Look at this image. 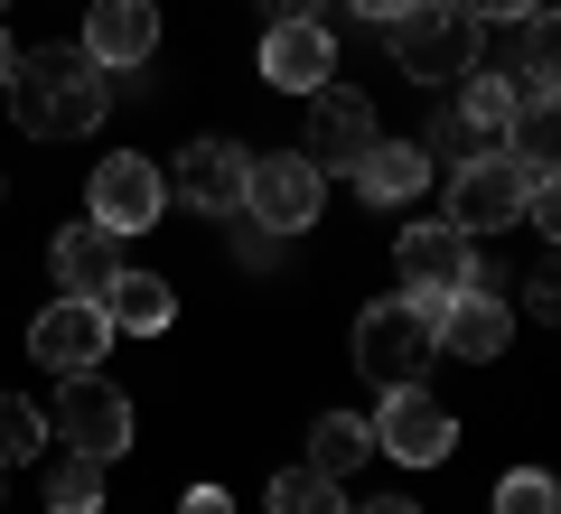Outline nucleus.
<instances>
[{"label":"nucleus","mask_w":561,"mask_h":514,"mask_svg":"<svg viewBox=\"0 0 561 514\" xmlns=\"http://www.w3.org/2000/svg\"><path fill=\"white\" fill-rule=\"evenodd\" d=\"M0 94H10V122L28 140H84L103 122V103H113V84H103V66L84 47H28Z\"/></svg>","instance_id":"obj_1"},{"label":"nucleus","mask_w":561,"mask_h":514,"mask_svg":"<svg viewBox=\"0 0 561 514\" xmlns=\"http://www.w3.org/2000/svg\"><path fill=\"white\" fill-rule=\"evenodd\" d=\"M383 38H393V66L412 84H459L468 66H478V47H486V28L468 20L459 0H402L393 10V28H383Z\"/></svg>","instance_id":"obj_2"},{"label":"nucleus","mask_w":561,"mask_h":514,"mask_svg":"<svg viewBox=\"0 0 561 514\" xmlns=\"http://www.w3.org/2000/svg\"><path fill=\"white\" fill-rule=\"evenodd\" d=\"M393 262H402V299H412V309H431V318H440L459 290H496V262H486L459 225H412Z\"/></svg>","instance_id":"obj_3"},{"label":"nucleus","mask_w":561,"mask_h":514,"mask_svg":"<svg viewBox=\"0 0 561 514\" xmlns=\"http://www.w3.org/2000/svg\"><path fill=\"white\" fill-rule=\"evenodd\" d=\"M319 197H328V179L309 169V150H262L243 169V225H262V235H309Z\"/></svg>","instance_id":"obj_4"},{"label":"nucleus","mask_w":561,"mask_h":514,"mask_svg":"<svg viewBox=\"0 0 561 514\" xmlns=\"http://www.w3.org/2000/svg\"><path fill=\"white\" fill-rule=\"evenodd\" d=\"M375 431L383 458H402V468H440L449 439H459V421H449V402L431 393V384H383V412L365 421Z\"/></svg>","instance_id":"obj_5"},{"label":"nucleus","mask_w":561,"mask_h":514,"mask_svg":"<svg viewBox=\"0 0 561 514\" xmlns=\"http://www.w3.org/2000/svg\"><path fill=\"white\" fill-rule=\"evenodd\" d=\"M431 309H412V299H375V309L356 318V375L375 384H412L421 365H431Z\"/></svg>","instance_id":"obj_6"},{"label":"nucleus","mask_w":561,"mask_h":514,"mask_svg":"<svg viewBox=\"0 0 561 514\" xmlns=\"http://www.w3.org/2000/svg\"><path fill=\"white\" fill-rule=\"evenodd\" d=\"M84 216H94V225H113V235H150V225L169 216V179H160V169H150L140 150H113V159H94Z\"/></svg>","instance_id":"obj_7"},{"label":"nucleus","mask_w":561,"mask_h":514,"mask_svg":"<svg viewBox=\"0 0 561 514\" xmlns=\"http://www.w3.org/2000/svg\"><path fill=\"white\" fill-rule=\"evenodd\" d=\"M524 197H534V179H524L505 150H478L459 159V179H449V225L459 235H496V225H524Z\"/></svg>","instance_id":"obj_8"},{"label":"nucleus","mask_w":561,"mask_h":514,"mask_svg":"<svg viewBox=\"0 0 561 514\" xmlns=\"http://www.w3.org/2000/svg\"><path fill=\"white\" fill-rule=\"evenodd\" d=\"M103 346H113L103 299H47V309L28 318V356H38L47 375H103Z\"/></svg>","instance_id":"obj_9"},{"label":"nucleus","mask_w":561,"mask_h":514,"mask_svg":"<svg viewBox=\"0 0 561 514\" xmlns=\"http://www.w3.org/2000/svg\"><path fill=\"white\" fill-rule=\"evenodd\" d=\"M57 439L113 468V458L131 449V402H122L103 375H66V384H57Z\"/></svg>","instance_id":"obj_10"},{"label":"nucleus","mask_w":561,"mask_h":514,"mask_svg":"<svg viewBox=\"0 0 561 514\" xmlns=\"http://www.w3.org/2000/svg\"><path fill=\"white\" fill-rule=\"evenodd\" d=\"M375 103L365 94H346V84H319V94H309V169H346V179H356V159L375 150Z\"/></svg>","instance_id":"obj_11"},{"label":"nucleus","mask_w":561,"mask_h":514,"mask_svg":"<svg viewBox=\"0 0 561 514\" xmlns=\"http://www.w3.org/2000/svg\"><path fill=\"white\" fill-rule=\"evenodd\" d=\"M262 76H272L280 94H319V84L337 76V28H319V20H272V28H262Z\"/></svg>","instance_id":"obj_12"},{"label":"nucleus","mask_w":561,"mask_h":514,"mask_svg":"<svg viewBox=\"0 0 561 514\" xmlns=\"http://www.w3.org/2000/svg\"><path fill=\"white\" fill-rule=\"evenodd\" d=\"M76 47L103 76H113V66H150V47H160V0H94Z\"/></svg>","instance_id":"obj_13"},{"label":"nucleus","mask_w":561,"mask_h":514,"mask_svg":"<svg viewBox=\"0 0 561 514\" xmlns=\"http://www.w3.org/2000/svg\"><path fill=\"white\" fill-rule=\"evenodd\" d=\"M243 169L253 159L234 150V140H187L179 150V206H197V216H243Z\"/></svg>","instance_id":"obj_14"},{"label":"nucleus","mask_w":561,"mask_h":514,"mask_svg":"<svg viewBox=\"0 0 561 514\" xmlns=\"http://www.w3.org/2000/svg\"><path fill=\"white\" fill-rule=\"evenodd\" d=\"M431 336H440L459 365H486V356H505V336H515V309H505L496 290H459L440 318H431Z\"/></svg>","instance_id":"obj_15"},{"label":"nucleus","mask_w":561,"mask_h":514,"mask_svg":"<svg viewBox=\"0 0 561 514\" xmlns=\"http://www.w3.org/2000/svg\"><path fill=\"white\" fill-rule=\"evenodd\" d=\"M47 272H57L66 299H103V290H113V272H122V235H113V225H94V216L66 225L57 253H47Z\"/></svg>","instance_id":"obj_16"},{"label":"nucleus","mask_w":561,"mask_h":514,"mask_svg":"<svg viewBox=\"0 0 561 514\" xmlns=\"http://www.w3.org/2000/svg\"><path fill=\"white\" fill-rule=\"evenodd\" d=\"M505 159H515L524 179H552L561 169V94H515V113H505Z\"/></svg>","instance_id":"obj_17"},{"label":"nucleus","mask_w":561,"mask_h":514,"mask_svg":"<svg viewBox=\"0 0 561 514\" xmlns=\"http://www.w3.org/2000/svg\"><path fill=\"white\" fill-rule=\"evenodd\" d=\"M356 187L375 206H412L421 187H431V150H421V140H375V150L356 159Z\"/></svg>","instance_id":"obj_18"},{"label":"nucleus","mask_w":561,"mask_h":514,"mask_svg":"<svg viewBox=\"0 0 561 514\" xmlns=\"http://www.w3.org/2000/svg\"><path fill=\"white\" fill-rule=\"evenodd\" d=\"M169 281H150V272H113V290H103V318H113V336H160L169 328Z\"/></svg>","instance_id":"obj_19"},{"label":"nucleus","mask_w":561,"mask_h":514,"mask_svg":"<svg viewBox=\"0 0 561 514\" xmlns=\"http://www.w3.org/2000/svg\"><path fill=\"white\" fill-rule=\"evenodd\" d=\"M515 66H524V94H561V10H524Z\"/></svg>","instance_id":"obj_20"},{"label":"nucleus","mask_w":561,"mask_h":514,"mask_svg":"<svg viewBox=\"0 0 561 514\" xmlns=\"http://www.w3.org/2000/svg\"><path fill=\"white\" fill-rule=\"evenodd\" d=\"M468 94H459V122H468V140H478V150H496L505 140V113H515V84L505 76H486V66H468Z\"/></svg>","instance_id":"obj_21"},{"label":"nucleus","mask_w":561,"mask_h":514,"mask_svg":"<svg viewBox=\"0 0 561 514\" xmlns=\"http://www.w3.org/2000/svg\"><path fill=\"white\" fill-rule=\"evenodd\" d=\"M365 458H375V431H365L356 412H319V431H309V468L346 477V468H365Z\"/></svg>","instance_id":"obj_22"},{"label":"nucleus","mask_w":561,"mask_h":514,"mask_svg":"<svg viewBox=\"0 0 561 514\" xmlns=\"http://www.w3.org/2000/svg\"><path fill=\"white\" fill-rule=\"evenodd\" d=\"M262 505H272V514H346V495H337V477H328V468H280Z\"/></svg>","instance_id":"obj_23"},{"label":"nucleus","mask_w":561,"mask_h":514,"mask_svg":"<svg viewBox=\"0 0 561 514\" xmlns=\"http://www.w3.org/2000/svg\"><path fill=\"white\" fill-rule=\"evenodd\" d=\"M47 514H103V458H57L47 468Z\"/></svg>","instance_id":"obj_24"},{"label":"nucleus","mask_w":561,"mask_h":514,"mask_svg":"<svg viewBox=\"0 0 561 514\" xmlns=\"http://www.w3.org/2000/svg\"><path fill=\"white\" fill-rule=\"evenodd\" d=\"M38 439H47V421H38V412H28V402H20V393H0V477L20 468V458H28V449H38Z\"/></svg>","instance_id":"obj_25"},{"label":"nucleus","mask_w":561,"mask_h":514,"mask_svg":"<svg viewBox=\"0 0 561 514\" xmlns=\"http://www.w3.org/2000/svg\"><path fill=\"white\" fill-rule=\"evenodd\" d=\"M496 514H561V487H552L542 468H515V477L496 487Z\"/></svg>","instance_id":"obj_26"},{"label":"nucleus","mask_w":561,"mask_h":514,"mask_svg":"<svg viewBox=\"0 0 561 514\" xmlns=\"http://www.w3.org/2000/svg\"><path fill=\"white\" fill-rule=\"evenodd\" d=\"M524 309H534V318H552V328H561V243H542V262L524 272Z\"/></svg>","instance_id":"obj_27"},{"label":"nucleus","mask_w":561,"mask_h":514,"mask_svg":"<svg viewBox=\"0 0 561 514\" xmlns=\"http://www.w3.org/2000/svg\"><path fill=\"white\" fill-rule=\"evenodd\" d=\"M524 225H542V243H561V169H552V179H534V197H524Z\"/></svg>","instance_id":"obj_28"},{"label":"nucleus","mask_w":561,"mask_h":514,"mask_svg":"<svg viewBox=\"0 0 561 514\" xmlns=\"http://www.w3.org/2000/svg\"><path fill=\"white\" fill-rule=\"evenodd\" d=\"M431 150H449V159H478V140H468V122H459V113H440V122H431Z\"/></svg>","instance_id":"obj_29"},{"label":"nucleus","mask_w":561,"mask_h":514,"mask_svg":"<svg viewBox=\"0 0 561 514\" xmlns=\"http://www.w3.org/2000/svg\"><path fill=\"white\" fill-rule=\"evenodd\" d=\"M459 10H468V20H478V28H505V20H524L534 0H459Z\"/></svg>","instance_id":"obj_30"},{"label":"nucleus","mask_w":561,"mask_h":514,"mask_svg":"<svg viewBox=\"0 0 561 514\" xmlns=\"http://www.w3.org/2000/svg\"><path fill=\"white\" fill-rule=\"evenodd\" d=\"M393 10L402 0H346V20H365V28H393Z\"/></svg>","instance_id":"obj_31"},{"label":"nucleus","mask_w":561,"mask_h":514,"mask_svg":"<svg viewBox=\"0 0 561 514\" xmlns=\"http://www.w3.org/2000/svg\"><path fill=\"white\" fill-rule=\"evenodd\" d=\"M187 514H234V495H225V487H197V495H187Z\"/></svg>","instance_id":"obj_32"},{"label":"nucleus","mask_w":561,"mask_h":514,"mask_svg":"<svg viewBox=\"0 0 561 514\" xmlns=\"http://www.w3.org/2000/svg\"><path fill=\"white\" fill-rule=\"evenodd\" d=\"M272 10H280V20H309V10H319V0H272Z\"/></svg>","instance_id":"obj_33"},{"label":"nucleus","mask_w":561,"mask_h":514,"mask_svg":"<svg viewBox=\"0 0 561 514\" xmlns=\"http://www.w3.org/2000/svg\"><path fill=\"white\" fill-rule=\"evenodd\" d=\"M365 514H421V505H402V495H383V505H365Z\"/></svg>","instance_id":"obj_34"},{"label":"nucleus","mask_w":561,"mask_h":514,"mask_svg":"<svg viewBox=\"0 0 561 514\" xmlns=\"http://www.w3.org/2000/svg\"><path fill=\"white\" fill-rule=\"evenodd\" d=\"M10 66H20V57H10V38H0V84H10Z\"/></svg>","instance_id":"obj_35"},{"label":"nucleus","mask_w":561,"mask_h":514,"mask_svg":"<svg viewBox=\"0 0 561 514\" xmlns=\"http://www.w3.org/2000/svg\"><path fill=\"white\" fill-rule=\"evenodd\" d=\"M552 10H561V0H552Z\"/></svg>","instance_id":"obj_36"}]
</instances>
